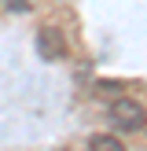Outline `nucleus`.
Segmentation results:
<instances>
[{
  "mask_svg": "<svg viewBox=\"0 0 147 151\" xmlns=\"http://www.w3.org/2000/svg\"><path fill=\"white\" fill-rule=\"evenodd\" d=\"M7 7H11V11H29L26 0H7Z\"/></svg>",
  "mask_w": 147,
  "mask_h": 151,
  "instance_id": "nucleus-4",
  "label": "nucleus"
},
{
  "mask_svg": "<svg viewBox=\"0 0 147 151\" xmlns=\"http://www.w3.org/2000/svg\"><path fill=\"white\" fill-rule=\"evenodd\" d=\"M88 151H125V144L118 137H110V133H99V137H92Z\"/></svg>",
  "mask_w": 147,
  "mask_h": 151,
  "instance_id": "nucleus-3",
  "label": "nucleus"
},
{
  "mask_svg": "<svg viewBox=\"0 0 147 151\" xmlns=\"http://www.w3.org/2000/svg\"><path fill=\"white\" fill-rule=\"evenodd\" d=\"M110 122H114L118 129H125V133L140 129V125H143V103H140V100H129V96L114 100V103H110Z\"/></svg>",
  "mask_w": 147,
  "mask_h": 151,
  "instance_id": "nucleus-1",
  "label": "nucleus"
},
{
  "mask_svg": "<svg viewBox=\"0 0 147 151\" xmlns=\"http://www.w3.org/2000/svg\"><path fill=\"white\" fill-rule=\"evenodd\" d=\"M37 52H41L44 59H63L66 55V37L59 33L55 26H44L41 33H37Z\"/></svg>",
  "mask_w": 147,
  "mask_h": 151,
  "instance_id": "nucleus-2",
  "label": "nucleus"
}]
</instances>
